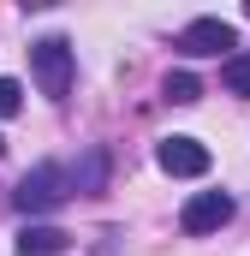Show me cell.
Here are the masks:
<instances>
[{
	"mask_svg": "<svg viewBox=\"0 0 250 256\" xmlns=\"http://www.w3.org/2000/svg\"><path fill=\"white\" fill-rule=\"evenodd\" d=\"M161 96H167L173 108H190V102L202 96V84H196L190 72H167V84H161Z\"/></svg>",
	"mask_w": 250,
	"mask_h": 256,
	"instance_id": "ba28073f",
	"label": "cell"
},
{
	"mask_svg": "<svg viewBox=\"0 0 250 256\" xmlns=\"http://www.w3.org/2000/svg\"><path fill=\"white\" fill-rule=\"evenodd\" d=\"M155 167L173 173V179H202L208 173V149L196 137H161L155 143Z\"/></svg>",
	"mask_w": 250,
	"mask_h": 256,
	"instance_id": "277c9868",
	"label": "cell"
},
{
	"mask_svg": "<svg viewBox=\"0 0 250 256\" xmlns=\"http://www.w3.org/2000/svg\"><path fill=\"white\" fill-rule=\"evenodd\" d=\"M30 72H36V90L60 102L66 90H72V72H78V60H72V42H66V36H42V42L30 48Z\"/></svg>",
	"mask_w": 250,
	"mask_h": 256,
	"instance_id": "7a4b0ae2",
	"label": "cell"
},
{
	"mask_svg": "<svg viewBox=\"0 0 250 256\" xmlns=\"http://www.w3.org/2000/svg\"><path fill=\"white\" fill-rule=\"evenodd\" d=\"M179 48L185 54H226V48H238V30L226 18H190L179 30Z\"/></svg>",
	"mask_w": 250,
	"mask_h": 256,
	"instance_id": "5b68a950",
	"label": "cell"
},
{
	"mask_svg": "<svg viewBox=\"0 0 250 256\" xmlns=\"http://www.w3.org/2000/svg\"><path fill=\"white\" fill-rule=\"evenodd\" d=\"M220 84H226L232 96H250V54H226V66H220Z\"/></svg>",
	"mask_w": 250,
	"mask_h": 256,
	"instance_id": "9c48e42d",
	"label": "cell"
},
{
	"mask_svg": "<svg viewBox=\"0 0 250 256\" xmlns=\"http://www.w3.org/2000/svg\"><path fill=\"white\" fill-rule=\"evenodd\" d=\"M102 185H108V149H90L72 173V191H102Z\"/></svg>",
	"mask_w": 250,
	"mask_h": 256,
	"instance_id": "52a82bcc",
	"label": "cell"
},
{
	"mask_svg": "<svg viewBox=\"0 0 250 256\" xmlns=\"http://www.w3.org/2000/svg\"><path fill=\"white\" fill-rule=\"evenodd\" d=\"M0 155H6V137H0Z\"/></svg>",
	"mask_w": 250,
	"mask_h": 256,
	"instance_id": "8fae6325",
	"label": "cell"
},
{
	"mask_svg": "<svg viewBox=\"0 0 250 256\" xmlns=\"http://www.w3.org/2000/svg\"><path fill=\"white\" fill-rule=\"evenodd\" d=\"M18 108H24V84L18 78H0V120H12Z\"/></svg>",
	"mask_w": 250,
	"mask_h": 256,
	"instance_id": "30bf717a",
	"label": "cell"
},
{
	"mask_svg": "<svg viewBox=\"0 0 250 256\" xmlns=\"http://www.w3.org/2000/svg\"><path fill=\"white\" fill-rule=\"evenodd\" d=\"M66 244H72V232H60V226H24L18 232V256H60Z\"/></svg>",
	"mask_w": 250,
	"mask_h": 256,
	"instance_id": "8992f818",
	"label": "cell"
},
{
	"mask_svg": "<svg viewBox=\"0 0 250 256\" xmlns=\"http://www.w3.org/2000/svg\"><path fill=\"white\" fill-rule=\"evenodd\" d=\"M66 196H72V173H66L60 161H42V167H30V173L18 179L12 202H18L24 214H48V208H60Z\"/></svg>",
	"mask_w": 250,
	"mask_h": 256,
	"instance_id": "6da1fadb",
	"label": "cell"
},
{
	"mask_svg": "<svg viewBox=\"0 0 250 256\" xmlns=\"http://www.w3.org/2000/svg\"><path fill=\"white\" fill-rule=\"evenodd\" d=\"M232 208H238V202L226 191H196L185 202V214H179V226H185L190 238H208V232H220V226L232 220Z\"/></svg>",
	"mask_w": 250,
	"mask_h": 256,
	"instance_id": "3957f363",
	"label": "cell"
}]
</instances>
